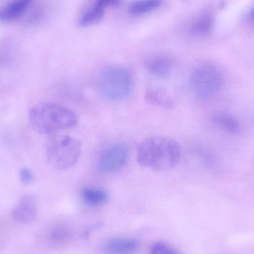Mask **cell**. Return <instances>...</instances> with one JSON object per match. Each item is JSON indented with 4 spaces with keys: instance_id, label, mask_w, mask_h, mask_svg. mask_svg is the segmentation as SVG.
<instances>
[{
    "instance_id": "7a4b0ae2",
    "label": "cell",
    "mask_w": 254,
    "mask_h": 254,
    "mask_svg": "<svg viewBox=\"0 0 254 254\" xmlns=\"http://www.w3.org/2000/svg\"><path fill=\"white\" fill-rule=\"evenodd\" d=\"M29 121L40 134H49L77 126L78 117L66 107L54 103H40L30 110Z\"/></svg>"
},
{
    "instance_id": "52a82bcc",
    "label": "cell",
    "mask_w": 254,
    "mask_h": 254,
    "mask_svg": "<svg viewBox=\"0 0 254 254\" xmlns=\"http://www.w3.org/2000/svg\"><path fill=\"white\" fill-rule=\"evenodd\" d=\"M173 61L166 55H156L149 57L145 61L144 65L148 72L160 78L169 75L173 68Z\"/></svg>"
},
{
    "instance_id": "8992f818",
    "label": "cell",
    "mask_w": 254,
    "mask_h": 254,
    "mask_svg": "<svg viewBox=\"0 0 254 254\" xmlns=\"http://www.w3.org/2000/svg\"><path fill=\"white\" fill-rule=\"evenodd\" d=\"M129 151L126 143L116 142L101 151L97 160V168L104 174H114L126 166Z\"/></svg>"
},
{
    "instance_id": "7c38bea8",
    "label": "cell",
    "mask_w": 254,
    "mask_h": 254,
    "mask_svg": "<svg viewBox=\"0 0 254 254\" xmlns=\"http://www.w3.org/2000/svg\"><path fill=\"white\" fill-rule=\"evenodd\" d=\"M83 201L91 206L104 204L108 199V193L105 190L96 187H86L81 191Z\"/></svg>"
},
{
    "instance_id": "6da1fadb",
    "label": "cell",
    "mask_w": 254,
    "mask_h": 254,
    "mask_svg": "<svg viewBox=\"0 0 254 254\" xmlns=\"http://www.w3.org/2000/svg\"><path fill=\"white\" fill-rule=\"evenodd\" d=\"M136 158L137 163L148 170L170 171L180 162L182 147L179 142L171 137L151 136L139 143Z\"/></svg>"
},
{
    "instance_id": "277c9868",
    "label": "cell",
    "mask_w": 254,
    "mask_h": 254,
    "mask_svg": "<svg viewBox=\"0 0 254 254\" xmlns=\"http://www.w3.org/2000/svg\"><path fill=\"white\" fill-rule=\"evenodd\" d=\"M48 162L55 170H67L77 164L82 153V144L75 137L61 134L52 137L46 145Z\"/></svg>"
},
{
    "instance_id": "44dd1931",
    "label": "cell",
    "mask_w": 254,
    "mask_h": 254,
    "mask_svg": "<svg viewBox=\"0 0 254 254\" xmlns=\"http://www.w3.org/2000/svg\"><path fill=\"white\" fill-rule=\"evenodd\" d=\"M252 16H253L254 17V9L253 11H252Z\"/></svg>"
},
{
    "instance_id": "30bf717a",
    "label": "cell",
    "mask_w": 254,
    "mask_h": 254,
    "mask_svg": "<svg viewBox=\"0 0 254 254\" xmlns=\"http://www.w3.org/2000/svg\"><path fill=\"white\" fill-rule=\"evenodd\" d=\"M137 243L131 239H114L104 246L106 254H133L137 251Z\"/></svg>"
},
{
    "instance_id": "d6986e66",
    "label": "cell",
    "mask_w": 254,
    "mask_h": 254,
    "mask_svg": "<svg viewBox=\"0 0 254 254\" xmlns=\"http://www.w3.org/2000/svg\"><path fill=\"white\" fill-rule=\"evenodd\" d=\"M20 179L24 184H30L34 180V176L33 173H31V170H28V168H22L20 170Z\"/></svg>"
},
{
    "instance_id": "ac0fdd59",
    "label": "cell",
    "mask_w": 254,
    "mask_h": 254,
    "mask_svg": "<svg viewBox=\"0 0 254 254\" xmlns=\"http://www.w3.org/2000/svg\"><path fill=\"white\" fill-rule=\"evenodd\" d=\"M209 20L206 18H202L199 20L197 21L194 25L193 31H195L196 34H202L204 31L208 28Z\"/></svg>"
},
{
    "instance_id": "3957f363",
    "label": "cell",
    "mask_w": 254,
    "mask_h": 254,
    "mask_svg": "<svg viewBox=\"0 0 254 254\" xmlns=\"http://www.w3.org/2000/svg\"><path fill=\"white\" fill-rule=\"evenodd\" d=\"M98 93L105 99L121 101L131 95L134 79L131 71L120 65H109L100 71L95 80Z\"/></svg>"
},
{
    "instance_id": "9c48e42d",
    "label": "cell",
    "mask_w": 254,
    "mask_h": 254,
    "mask_svg": "<svg viewBox=\"0 0 254 254\" xmlns=\"http://www.w3.org/2000/svg\"><path fill=\"white\" fill-rule=\"evenodd\" d=\"M145 100L149 104L167 109L173 110L175 107V102L172 97L164 89L160 88H150L145 92Z\"/></svg>"
},
{
    "instance_id": "4fadbf2b",
    "label": "cell",
    "mask_w": 254,
    "mask_h": 254,
    "mask_svg": "<svg viewBox=\"0 0 254 254\" xmlns=\"http://www.w3.org/2000/svg\"><path fill=\"white\" fill-rule=\"evenodd\" d=\"M213 122L216 126L228 132L235 134L240 131V122L231 115L224 113H216L213 116Z\"/></svg>"
},
{
    "instance_id": "ba28073f",
    "label": "cell",
    "mask_w": 254,
    "mask_h": 254,
    "mask_svg": "<svg viewBox=\"0 0 254 254\" xmlns=\"http://www.w3.org/2000/svg\"><path fill=\"white\" fill-rule=\"evenodd\" d=\"M37 212V201L33 195L24 196L13 210V217L20 223L28 224L35 219Z\"/></svg>"
},
{
    "instance_id": "5b68a950",
    "label": "cell",
    "mask_w": 254,
    "mask_h": 254,
    "mask_svg": "<svg viewBox=\"0 0 254 254\" xmlns=\"http://www.w3.org/2000/svg\"><path fill=\"white\" fill-rule=\"evenodd\" d=\"M223 73L218 67L204 64L196 67L190 77L191 91L200 99H209L217 95L224 86Z\"/></svg>"
},
{
    "instance_id": "ffe728a7",
    "label": "cell",
    "mask_w": 254,
    "mask_h": 254,
    "mask_svg": "<svg viewBox=\"0 0 254 254\" xmlns=\"http://www.w3.org/2000/svg\"><path fill=\"white\" fill-rule=\"evenodd\" d=\"M97 3L105 8L107 6L118 5L120 3V0H98Z\"/></svg>"
},
{
    "instance_id": "8fae6325",
    "label": "cell",
    "mask_w": 254,
    "mask_h": 254,
    "mask_svg": "<svg viewBox=\"0 0 254 254\" xmlns=\"http://www.w3.org/2000/svg\"><path fill=\"white\" fill-rule=\"evenodd\" d=\"M33 0H15L13 2L0 8V21L14 20L25 11Z\"/></svg>"
},
{
    "instance_id": "5bb4252c",
    "label": "cell",
    "mask_w": 254,
    "mask_h": 254,
    "mask_svg": "<svg viewBox=\"0 0 254 254\" xmlns=\"http://www.w3.org/2000/svg\"><path fill=\"white\" fill-rule=\"evenodd\" d=\"M161 4V0H137L131 3L128 10L132 14H143L155 10L160 7Z\"/></svg>"
},
{
    "instance_id": "2e32d148",
    "label": "cell",
    "mask_w": 254,
    "mask_h": 254,
    "mask_svg": "<svg viewBox=\"0 0 254 254\" xmlns=\"http://www.w3.org/2000/svg\"><path fill=\"white\" fill-rule=\"evenodd\" d=\"M71 237L70 231L65 227H58L54 229L52 234V241L55 244H64L67 243Z\"/></svg>"
},
{
    "instance_id": "9a60e30c",
    "label": "cell",
    "mask_w": 254,
    "mask_h": 254,
    "mask_svg": "<svg viewBox=\"0 0 254 254\" xmlns=\"http://www.w3.org/2000/svg\"><path fill=\"white\" fill-rule=\"evenodd\" d=\"M104 14V7L96 3L92 9L86 12L80 21V25L87 26L99 22Z\"/></svg>"
},
{
    "instance_id": "e0dca14e",
    "label": "cell",
    "mask_w": 254,
    "mask_h": 254,
    "mask_svg": "<svg viewBox=\"0 0 254 254\" xmlns=\"http://www.w3.org/2000/svg\"><path fill=\"white\" fill-rule=\"evenodd\" d=\"M149 254H182L171 246L163 243H156L152 245Z\"/></svg>"
}]
</instances>
